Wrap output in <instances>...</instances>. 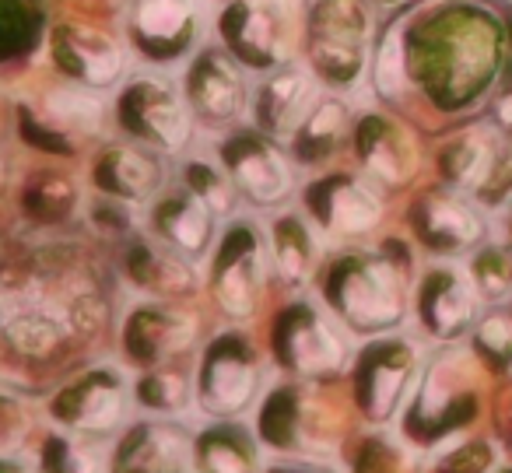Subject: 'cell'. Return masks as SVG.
Instances as JSON below:
<instances>
[{"instance_id":"cell-1","label":"cell","mask_w":512,"mask_h":473,"mask_svg":"<svg viewBox=\"0 0 512 473\" xmlns=\"http://www.w3.org/2000/svg\"><path fill=\"white\" fill-rule=\"evenodd\" d=\"M106 298L81 260L36 256L0 270V344L22 358H53L102 326Z\"/></svg>"},{"instance_id":"cell-2","label":"cell","mask_w":512,"mask_h":473,"mask_svg":"<svg viewBox=\"0 0 512 473\" xmlns=\"http://www.w3.org/2000/svg\"><path fill=\"white\" fill-rule=\"evenodd\" d=\"M306 29V0H228L218 18L225 50L253 67L292 64Z\"/></svg>"},{"instance_id":"cell-3","label":"cell","mask_w":512,"mask_h":473,"mask_svg":"<svg viewBox=\"0 0 512 473\" xmlns=\"http://www.w3.org/2000/svg\"><path fill=\"white\" fill-rule=\"evenodd\" d=\"M327 302L351 330H390L404 319V277L379 253L341 256L330 267Z\"/></svg>"},{"instance_id":"cell-4","label":"cell","mask_w":512,"mask_h":473,"mask_svg":"<svg viewBox=\"0 0 512 473\" xmlns=\"http://www.w3.org/2000/svg\"><path fill=\"white\" fill-rule=\"evenodd\" d=\"M369 8L362 0H323L306 29L309 67L334 88H351L365 71Z\"/></svg>"},{"instance_id":"cell-5","label":"cell","mask_w":512,"mask_h":473,"mask_svg":"<svg viewBox=\"0 0 512 473\" xmlns=\"http://www.w3.org/2000/svg\"><path fill=\"white\" fill-rule=\"evenodd\" d=\"M116 116L130 137L158 151H183L193 137V113L186 106V95L155 74H141L123 88Z\"/></svg>"},{"instance_id":"cell-6","label":"cell","mask_w":512,"mask_h":473,"mask_svg":"<svg viewBox=\"0 0 512 473\" xmlns=\"http://www.w3.org/2000/svg\"><path fill=\"white\" fill-rule=\"evenodd\" d=\"M221 169L228 172L232 186L246 193L253 204L274 207L288 200L295 179L292 165L278 151L274 137L260 134V130H235L221 141Z\"/></svg>"},{"instance_id":"cell-7","label":"cell","mask_w":512,"mask_h":473,"mask_svg":"<svg viewBox=\"0 0 512 473\" xmlns=\"http://www.w3.org/2000/svg\"><path fill=\"white\" fill-rule=\"evenodd\" d=\"M274 354L292 375L323 379V375L341 372L344 340L313 305L299 302L281 312V319L274 323Z\"/></svg>"},{"instance_id":"cell-8","label":"cell","mask_w":512,"mask_h":473,"mask_svg":"<svg viewBox=\"0 0 512 473\" xmlns=\"http://www.w3.org/2000/svg\"><path fill=\"white\" fill-rule=\"evenodd\" d=\"M256 386H260V368H256L253 347L242 337L228 333L207 347L200 361V382L197 400L207 414L214 417H235L253 403Z\"/></svg>"},{"instance_id":"cell-9","label":"cell","mask_w":512,"mask_h":473,"mask_svg":"<svg viewBox=\"0 0 512 473\" xmlns=\"http://www.w3.org/2000/svg\"><path fill=\"white\" fill-rule=\"evenodd\" d=\"M316 102H320V92H316L313 67H302L295 60L274 67L253 92L256 130L274 141H292L316 109Z\"/></svg>"},{"instance_id":"cell-10","label":"cell","mask_w":512,"mask_h":473,"mask_svg":"<svg viewBox=\"0 0 512 473\" xmlns=\"http://www.w3.org/2000/svg\"><path fill=\"white\" fill-rule=\"evenodd\" d=\"M183 95L190 113L204 123H232L246 109L249 88L232 53L221 46H204L186 67Z\"/></svg>"},{"instance_id":"cell-11","label":"cell","mask_w":512,"mask_h":473,"mask_svg":"<svg viewBox=\"0 0 512 473\" xmlns=\"http://www.w3.org/2000/svg\"><path fill=\"white\" fill-rule=\"evenodd\" d=\"M214 298L232 319H246L256 309L264 284V242L253 225H235L221 239L214 256Z\"/></svg>"},{"instance_id":"cell-12","label":"cell","mask_w":512,"mask_h":473,"mask_svg":"<svg viewBox=\"0 0 512 473\" xmlns=\"http://www.w3.org/2000/svg\"><path fill=\"white\" fill-rule=\"evenodd\" d=\"M260 435L278 449L309 452V456L334 449V435L327 428L320 400L302 386H285L267 396L264 414H260Z\"/></svg>"},{"instance_id":"cell-13","label":"cell","mask_w":512,"mask_h":473,"mask_svg":"<svg viewBox=\"0 0 512 473\" xmlns=\"http://www.w3.org/2000/svg\"><path fill=\"white\" fill-rule=\"evenodd\" d=\"M50 410L67 428L102 435V431L120 424L123 410H127V389H123V379L113 368H92V372L67 382V386L53 396Z\"/></svg>"},{"instance_id":"cell-14","label":"cell","mask_w":512,"mask_h":473,"mask_svg":"<svg viewBox=\"0 0 512 473\" xmlns=\"http://www.w3.org/2000/svg\"><path fill=\"white\" fill-rule=\"evenodd\" d=\"M200 0H134L130 39L148 60H179L200 29Z\"/></svg>"},{"instance_id":"cell-15","label":"cell","mask_w":512,"mask_h":473,"mask_svg":"<svg viewBox=\"0 0 512 473\" xmlns=\"http://www.w3.org/2000/svg\"><path fill=\"white\" fill-rule=\"evenodd\" d=\"M306 207L313 221L334 239H358L383 218V204L365 183L351 176H330L309 186Z\"/></svg>"},{"instance_id":"cell-16","label":"cell","mask_w":512,"mask_h":473,"mask_svg":"<svg viewBox=\"0 0 512 473\" xmlns=\"http://www.w3.org/2000/svg\"><path fill=\"white\" fill-rule=\"evenodd\" d=\"M53 57L74 81L88 88H106L120 78L123 53L106 32L92 25L64 22L53 29Z\"/></svg>"},{"instance_id":"cell-17","label":"cell","mask_w":512,"mask_h":473,"mask_svg":"<svg viewBox=\"0 0 512 473\" xmlns=\"http://www.w3.org/2000/svg\"><path fill=\"white\" fill-rule=\"evenodd\" d=\"M197 337V323L169 305H141L123 326V344L137 365H162L183 354Z\"/></svg>"},{"instance_id":"cell-18","label":"cell","mask_w":512,"mask_h":473,"mask_svg":"<svg viewBox=\"0 0 512 473\" xmlns=\"http://www.w3.org/2000/svg\"><path fill=\"white\" fill-rule=\"evenodd\" d=\"M414 372V354L407 344H376L358 361V407L372 421H386L397 410L407 379Z\"/></svg>"},{"instance_id":"cell-19","label":"cell","mask_w":512,"mask_h":473,"mask_svg":"<svg viewBox=\"0 0 512 473\" xmlns=\"http://www.w3.org/2000/svg\"><path fill=\"white\" fill-rule=\"evenodd\" d=\"M151 228L172 249L197 260L200 253H207V246L214 239V211L197 193L179 186V190L155 200V207H151Z\"/></svg>"},{"instance_id":"cell-20","label":"cell","mask_w":512,"mask_h":473,"mask_svg":"<svg viewBox=\"0 0 512 473\" xmlns=\"http://www.w3.org/2000/svg\"><path fill=\"white\" fill-rule=\"evenodd\" d=\"M190 438L176 424H137L116 449L113 473H183Z\"/></svg>"},{"instance_id":"cell-21","label":"cell","mask_w":512,"mask_h":473,"mask_svg":"<svg viewBox=\"0 0 512 473\" xmlns=\"http://www.w3.org/2000/svg\"><path fill=\"white\" fill-rule=\"evenodd\" d=\"M127 274L137 288L158 298H183L197 288L190 256H183L162 239H137L127 249Z\"/></svg>"},{"instance_id":"cell-22","label":"cell","mask_w":512,"mask_h":473,"mask_svg":"<svg viewBox=\"0 0 512 473\" xmlns=\"http://www.w3.org/2000/svg\"><path fill=\"white\" fill-rule=\"evenodd\" d=\"M355 144L365 172L386 186H400L404 179H411L414 165H418L407 130L383 120V116H369L365 123H358Z\"/></svg>"},{"instance_id":"cell-23","label":"cell","mask_w":512,"mask_h":473,"mask_svg":"<svg viewBox=\"0 0 512 473\" xmlns=\"http://www.w3.org/2000/svg\"><path fill=\"white\" fill-rule=\"evenodd\" d=\"M95 183L120 200H148L162 190L165 165L141 144H116L95 165Z\"/></svg>"},{"instance_id":"cell-24","label":"cell","mask_w":512,"mask_h":473,"mask_svg":"<svg viewBox=\"0 0 512 473\" xmlns=\"http://www.w3.org/2000/svg\"><path fill=\"white\" fill-rule=\"evenodd\" d=\"M421 319L435 337H456L474 319V284L453 267H435L421 284Z\"/></svg>"},{"instance_id":"cell-25","label":"cell","mask_w":512,"mask_h":473,"mask_svg":"<svg viewBox=\"0 0 512 473\" xmlns=\"http://www.w3.org/2000/svg\"><path fill=\"white\" fill-rule=\"evenodd\" d=\"M414 225H418L421 239L432 249H442V253H456V249L474 246L484 232L474 207L463 204L453 193H432V197L421 200Z\"/></svg>"},{"instance_id":"cell-26","label":"cell","mask_w":512,"mask_h":473,"mask_svg":"<svg viewBox=\"0 0 512 473\" xmlns=\"http://www.w3.org/2000/svg\"><path fill=\"white\" fill-rule=\"evenodd\" d=\"M200 473H256V445L246 428L218 424L197 438Z\"/></svg>"},{"instance_id":"cell-27","label":"cell","mask_w":512,"mask_h":473,"mask_svg":"<svg viewBox=\"0 0 512 473\" xmlns=\"http://www.w3.org/2000/svg\"><path fill=\"white\" fill-rule=\"evenodd\" d=\"M274 239V270L285 284H302L309 274H313L316 263V239L309 232L306 218L299 214H281L271 228Z\"/></svg>"},{"instance_id":"cell-28","label":"cell","mask_w":512,"mask_h":473,"mask_svg":"<svg viewBox=\"0 0 512 473\" xmlns=\"http://www.w3.org/2000/svg\"><path fill=\"white\" fill-rule=\"evenodd\" d=\"M348 134V109L337 99H320L316 109L309 113V120L302 123V130L292 137L295 141V155L302 162H323L330 151H337V144Z\"/></svg>"},{"instance_id":"cell-29","label":"cell","mask_w":512,"mask_h":473,"mask_svg":"<svg viewBox=\"0 0 512 473\" xmlns=\"http://www.w3.org/2000/svg\"><path fill=\"white\" fill-rule=\"evenodd\" d=\"M46 109H50V120L67 134H99L106 123V106L88 85L57 88L46 99Z\"/></svg>"},{"instance_id":"cell-30","label":"cell","mask_w":512,"mask_h":473,"mask_svg":"<svg viewBox=\"0 0 512 473\" xmlns=\"http://www.w3.org/2000/svg\"><path fill=\"white\" fill-rule=\"evenodd\" d=\"M183 186L190 193H197L214 214H228L232 211V179L221 165L214 162H204V158H193V162L183 165Z\"/></svg>"},{"instance_id":"cell-31","label":"cell","mask_w":512,"mask_h":473,"mask_svg":"<svg viewBox=\"0 0 512 473\" xmlns=\"http://www.w3.org/2000/svg\"><path fill=\"white\" fill-rule=\"evenodd\" d=\"M372 81L383 99H400L407 88V67H404V29L393 25L383 32L376 50V67H372Z\"/></svg>"},{"instance_id":"cell-32","label":"cell","mask_w":512,"mask_h":473,"mask_svg":"<svg viewBox=\"0 0 512 473\" xmlns=\"http://www.w3.org/2000/svg\"><path fill=\"white\" fill-rule=\"evenodd\" d=\"M474 288L481 291L484 298L498 302V298L509 295L512 288V256L505 249L491 246L484 253H477L474 260Z\"/></svg>"},{"instance_id":"cell-33","label":"cell","mask_w":512,"mask_h":473,"mask_svg":"<svg viewBox=\"0 0 512 473\" xmlns=\"http://www.w3.org/2000/svg\"><path fill=\"white\" fill-rule=\"evenodd\" d=\"M137 400L151 410H183L190 403V382L179 372H155L137 386Z\"/></svg>"},{"instance_id":"cell-34","label":"cell","mask_w":512,"mask_h":473,"mask_svg":"<svg viewBox=\"0 0 512 473\" xmlns=\"http://www.w3.org/2000/svg\"><path fill=\"white\" fill-rule=\"evenodd\" d=\"M25 204H29L32 214H39L43 221H60V218H67L74 207V186L60 176H43L29 190Z\"/></svg>"},{"instance_id":"cell-35","label":"cell","mask_w":512,"mask_h":473,"mask_svg":"<svg viewBox=\"0 0 512 473\" xmlns=\"http://www.w3.org/2000/svg\"><path fill=\"white\" fill-rule=\"evenodd\" d=\"M43 473H95V463L88 459V452L78 449V442L50 435L43 445Z\"/></svg>"},{"instance_id":"cell-36","label":"cell","mask_w":512,"mask_h":473,"mask_svg":"<svg viewBox=\"0 0 512 473\" xmlns=\"http://www.w3.org/2000/svg\"><path fill=\"white\" fill-rule=\"evenodd\" d=\"M25 431H29V414L18 400L11 396H0V452H11L25 442Z\"/></svg>"},{"instance_id":"cell-37","label":"cell","mask_w":512,"mask_h":473,"mask_svg":"<svg viewBox=\"0 0 512 473\" xmlns=\"http://www.w3.org/2000/svg\"><path fill=\"white\" fill-rule=\"evenodd\" d=\"M481 347H488L495 358H512V323H509V319H502V316L484 319Z\"/></svg>"},{"instance_id":"cell-38","label":"cell","mask_w":512,"mask_h":473,"mask_svg":"<svg viewBox=\"0 0 512 473\" xmlns=\"http://www.w3.org/2000/svg\"><path fill=\"white\" fill-rule=\"evenodd\" d=\"M358 473H393V452H386L379 442H372L358 459Z\"/></svg>"},{"instance_id":"cell-39","label":"cell","mask_w":512,"mask_h":473,"mask_svg":"<svg viewBox=\"0 0 512 473\" xmlns=\"http://www.w3.org/2000/svg\"><path fill=\"white\" fill-rule=\"evenodd\" d=\"M495 123L505 130V134L512 137V95H505V99L498 102V109H495Z\"/></svg>"},{"instance_id":"cell-40","label":"cell","mask_w":512,"mask_h":473,"mask_svg":"<svg viewBox=\"0 0 512 473\" xmlns=\"http://www.w3.org/2000/svg\"><path fill=\"white\" fill-rule=\"evenodd\" d=\"M271 473H330V470H320V466H309V463H285V466H274Z\"/></svg>"},{"instance_id":"cell-41","label":"cell","mask_w":512,"mask_h":473,"mask_svg":"<svg viewBox=\"0 0 512 473\" xmlns=\"http://www.w3.org/2000/svg\"><path fill=\"white\" fill-rule=\"evenodd\" d=\"M0 473H29L22 463H8V459H0Z\"/></svg>"},{"instance_id":"cell-42","label":"cell","mask_w":512,"mask_h":473,"mask_svg":"<svg viewBox=\"0 0 512 473\" xmlns=\"http://www.w3.org/2000/svg\"><path fill=\"white\" fill-rule=\"evenodd\" d=\"M4 183H8V165H4V158H0V190H4Z\"/></svg>"},{"instance_id":"cell-43","label":"cell","mask_w":512,"mask_h":473,"mask_svg":"<svg viewBox=\"0 0 512 473\" xmlns=\"http://www.w3.org/2000/svg\"><path fill=\"white\" fill-rule=\"evenodd\" d=\"M383 4H404V0H383Z\"/></svg>"}]
</instances>
